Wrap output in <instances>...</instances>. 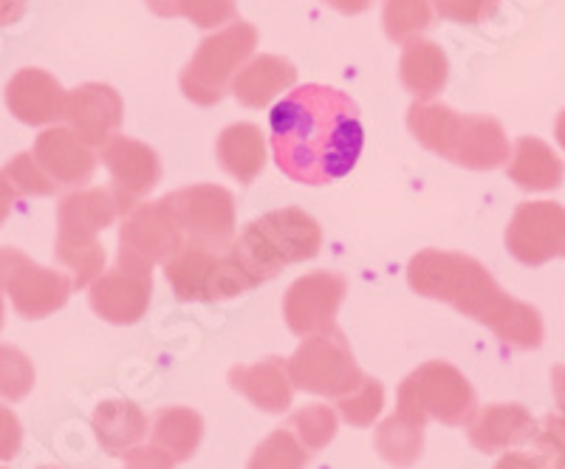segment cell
Segmentation results:
<instances>
[{
  "instance_id": "cell-27",
  "label": "cell",
  "mask_w": 565,
  "mask_h": 469,
  "mask_svg": "<svg viewBox=\"0 0 565 469\" xmlns=\"http://www.w3.org/2000/svg\"><path fill=\"white\" fill-rule=\"evenodd\" d=\"M424 425L427 418L416 416V413L398 411L393 416H387L380 427H376V436H373V444L380 456L385 458L393 467H413V463L422 458L424 450Z\"/></svg>"
},
{
  "instance_id": "cell-12",
  "label": "cell",
  "mask_w": 565,
  "mask_h": 469,
  "mask_svg": "<svg viewBox=\"0 0 565 469\" xmlns=\"http://www.w3.org/2000/svg\"><path fill=\"white\" fill-rule=\"evenodd\" d=\"M181 246H184V232L168 199L134 206L119 230V255H130L150 266L170 260Z\"/></svg>"
},
{
  "instance_id": "cell-21",
  "label": "cell",
  "mask_w": 565,
  "mask_h": 469,
  "mask_svg": "<svg viewBox=\"0 0 565 469\" xmlns=\"http://www.w3.org/2000/svg\"><path fill=\"white\" fill-rule=\"evenodd\" d=\"M450 161L469 170H494L509 161V139L492 116H463Z\"/></svg>"
},
{
  "instance_id": "cell-40",
  "label": "cell",
  "mask_w": 565,
  "mask_h": 469,
  "mask_svg": "<svg viewBox=\"0 0 565 469\" xmlns=\"http://www.w3.org/2000/svg\"><path fill=\"white\" fill-rule=\"evenodd\" d=\"M125 469H173V458L168 452H161L159 447H134L125 452Z\"/></svg>"
},
{
  "instance_id": "cell-48",
  "label": "cell",
  "mask_w": 565,
  "mask_h": 469,
  "mask_svg": "<svg viewBox=\"0 0 565 469\" xmlns=\"http://www.w3.org/2000/svg\"><path fill=\"white\" fill-rule=\"evenodd\" d=\"M0 328H3V286H0Z\"/></svg>"
},
{
  "instance_id": "cell-20",
  "label": "cell",
  "mask_w": 565,
  "mask_h": 469,
  "mask_svg": "<svg viewBox=\"0 0 565 469\" xmlns=\"http://www.w3.org/2000/svg\"><path fill=\"white\" fill-rule=\"evenodd\" d=\"M297 68L286 57L277 54H260V57L244 63L235 79H232V94L246 108H266L271 99H277L282 90L295 88Z\"/></svg>"
},
{
  "instance_id": "cell-7",
  "label": "cell",
  "mask_w": 565,
  "mask_h": 469,
  "mask_svg": "<svg viewBox=\"0 0 565 469\" xmlns=\"http://www.w3.org/2000/svg\"><path fill=\"white\" fill-rule=\"evenodd\" d=\"M0 286L12 297V306L26 320H43L68 302L74 277L32 264L14 246L0 249Z\"/></svg>"
},
{
  "instance_id": "cell-45",
  "label": "cell",
  "mask_w": 565,
  "mask_h": 469,
  "mask_svg": "<svg viewBox=\"0 0 565 469\" xmlns=\"http://www.w3.org/2000/svg\"><path fill=\"white\" fill-rule=\"evenodd\" d=\"M328 7H334V9H340L342 14H360V12H365L367 7H371L373 0H326Z\"/></svg>"
},
{
  "instance_id": "cell-43",
  "label": "cell",
  "mask_w": 565,
  "mask_h": 469,
  "mask_svg": "<svg viewBox=\"0 0 565 469\" xmlns=\"http://www.w3.org/2000/svg\"><path fill=\"white\" fill-rule=\"evenodd\" d=\"M14 201H18V193H14L12 184L0 175V226H3V221L9 218V213H12Z\"/></svg>"
},
{
  "instance_id": "cell-33",
  "label": "cell",
  "mask_w": 565,
  "mask_h": 469,
  "mask_svg": "<svg viewBox=\"0 0 565 469\" xmlns=\"http://www.w3.org/2000/svg\"><path fill=\"white\" fill-rule=\"evenodd\" d=\"M382 405H385V387L373 376H362L360 385L353 387L351 393L337 398L342 418L353 427H371L373 418L382 413Z\"/></svg>"
},
{
  "instance_id": "cell-49",
  "label": "cell",
  "mask_w": 565,
  "mask_h": 469,
  "mask_svg": "<svg viewBox=\"0 0 565 469\" xmlns=\"http://www.w3.org/2000/svg\"><path fill=\"white\" fill-rule=\"evenodd\" d=\"M40 469H60V467H40Z\"/></svg>"
},
{
  "instance_id": "cell-35",
  "label": "cell",
  "mask_w": 565,
  "mask_h": 469,
  "mask_svg": "<svg viewBox=\"0 0 565 469\" xmlns=\"http://www.w3.org/2000/svg\"><path fill=\"white\" fill-rule=\"evenodd\" d=\"M0 175L12 184L18 195H52L57 190V184L43 173V168L34 161L32 153L14 156L9 164H3Z\"/></svg>"
},
{
  "instance_id": "cell-26",
  "label": "cell",
  "mask_w": 565,
  "mask_h": 469,
  "mask_svg": "<svg viewBox=\"0 0 565 469\" xmlns=\"http://www.w3.org/2000/svg\"><path fill=\"white\" fill-rule=\"evenodd\" d=\"M218 252L199 244H184L170 260H164V277L173 286L179 300H206L210 302L212 271H215Z\"/></svg>"
},
{
  "instance_id": "cell-8",
  "label": "cell",
  "mask_w": 565,
  "mask_h": 469,
  "mask_svg": "<svg viewBox=\"0 0 565 469\" xmlns=\"http://www.w3.org/2000/svg\"><path fill=\"white\" fill-rule=\"evenodd\" d=\"M190 244L224 252L235 238V199L230 190L215 184L184 186L164 195Z\"/></svg>"
},
{
  "instance_id": "cell-25",
  "label": "cell",
  "mask_w": 565,
  "mask_h": 469,
  "mask_svg": "<svg viewBox=\"0 0 565 469\" xmlns=\"http://www.w3.org/2000/svg\"><path fill=\"white\" fill-rule=\"evenodd\" d=\"M215 153H218L221 168L226 173L235 175L241 184H252L266 164L264 134L252 122L230 125V128L221 130Z\"/></svg>"
},
{
  "instance_id": "cell-10",
  "label": "cell",
  "mask_w": 565,
  "mask_h": 469,
  "mask_svg": "<svg viewBox=\"0 0 565 469\" xmlns=\"http://www.w3.org/2000/svg\"><path fill=\"white\" fill-rule=\"evenodd\" d=\"M507 246L526 266L565 257V206L554 201H526L518 206L509 221Z\"/></svg>"
},
{
  "instance_id": "cell-16",
  "label": "cell",
  "mask_w": 565,
  "mask_h": 469,
  "mask_svg": "<svg viewBox=\"0 0 565 469\" xmlns=\"http://www.w3.org/2000/svg\"><path fill=\"white\" fill-rule=\"evenodd\" d=\"M43 173L63 186H77L94 175L97 156L90 153L88 145L68 128H49L38 136L32 150Z\"/></svg>"
},
{
  "instance_id": "cell-18",
  "label": "cell",
  "mask_w": 565,
  "mask_h": 469,
  "mask_svg": "<svg viewBox=\"0 0 565 469\" xmlns=\"http://www.w3.org/2000/svg\"><path fill=\"white\" fill-rule=\"evenodd\" d=\"M271 249L280 255L286 266L300 264V260H311L320 255L322 232L320 224L311 218L309 213H302L297 206H286V210H275V213L264 215L255 221Z\"/></svg>"
},
{
  "instance_id": "cell-6",
  "label": "cell",
  "mask_w": 565,
  "mask_h": 469,
  "mask_svg": "<svg viewBox=\"0 0 565 469\" xmlns=\"http://www.w3.org/2000/svg\"><path fill=\"white\" fill-rule=\"evenodd\" d=\"M286 367H289L291 385L328 398H342L365 376L353 360L351 345L340 328H328L322 334L306 337V342L291 354Z\"/></svg>"
},
{
  "instance_id": "cell-9",
  "label": "cell",
  "mask_w": 565,
  "mask_h": 469,
  "mask_svg": "<svg viewBox=\"0 0 565 469\" xmlns=\"http://www.w3.org/2000/svg\"><path fill=\"white\" fill-rule=\"evenodd\" d=\"M153 291V266L119 255L116 266L90 284V309L114 326H134L145 317Z\"/></svg>"
},
{
  "instance_id": "cell-41",
  "label": "cell",
  "mask_w": 565,
  "mask_h": 469,
  "mask_svg": "<svg viewBox=\"0 0 565 469\" xmlns=\"http://www.w3.org/2000/svg\"><path fill=\"white\" fill-rule=\"evenodd\" d=\"M494 469H548L546 458H532V456H523V452H509L498 461Z\"/></svg>"
},
{
  "instance_id": "cell-23",
  "label": "cell",
  "mask_w": 565,
  "mask_h": 469,
  "mask_svg": "<svg viewBox=\"0 0 565 469\" xmlns=\"http://www.w3.org/2000/svg\"><path fill=\"white\" fill-rule=\"evenodd\" d=\"M509 179L523 190L532 193H546V190H557L563 184L565 164L546 142H540L534 136H523L514 145V153L507 164Z\"/></svg>"
},
{
  "instance_id": "cell-4",
  "label": "cell",
  "mask_w": 565,
  "mask_h": 469,
  "mask_svg": "<svg viewBox=\"0 0 565 469\" xmlns=\"http://www.w3.org/2000/svg\"><path fill=\"white\" fill-rule=\"evenodd\" d=\"M257 45V29L246 20H232L218 34L206 38L181 74V90L195 105H215L224 99L235 74L244 68Z\"/></svg>"
},
{
  "instance_id": "cell-24",
  "label": "cell",
  "mask_w": 565,
  "mask_h": 469,
  "mask_svg": "<svg viewBox=\"0 0 565 469\" xmlns=\"http://www.w3.org/2000/svg\"><path fill=\"white\" fill-rule=\"evenodd\" d=\"M398 72H402V83H405V88L411 90L413 97H418L422 103H430L447 85L450 63H447V54L436 43L416 38L405 43Z\"/></svg>"
},
{
  "instance_id": "cell-2",
  "label": "cell",
  "mask_w": 565,
  "mask_h": 469,
  "mask_svg": "<svg viewBox=\"0 0 565 469\" xmlns=\"http://www.w3.org/2000/svg\"><path fill=\"white\" fill-rule=\"evenodd\" d=\"M407 280L422 297L456 306L463 317L483 322L503 345L534 351L543 345V317L529 302L509 297L476 257L424 249L407 266Z\"/></svg>"
},
{
  "instance_id": "cell-42",
  "label": "cell",
  "mask_w": 565,
  "mask_h": 469,
  "mask_svg": "<svg viewBox=\"0 0 565 469\" xmlns=\"http://www.w3.org/2000/svg\"><path fill=\"white\" fill-rule=\"evenodd\" d=\"M26 0H0V26H9L23 14Z\"/></svg>"
},
{
  "instance_id": "cell-34",
  "label": "cell",
  "mask_w": 565,
  "mask_h": 469,
  "mask_svg": "<svg viewBox=\"0 0 565 469\" xmlns=\"http://www.w3.org/2000/svg\"><path fill=\"white\" fill-rule=\"evenodd\" d=\"M34 387V365L23 351L12 345H0V396L7 402L26 398Z\"/></svg>"
},
{
  "instance_id": "cell-19",
  "label": "cell",
  "mask_w": 565,
  "mask_h": 469,
  "mask_svg": "<svg viewBox=\"0 0 565 469\" xmlns=\"http://www.w3.org/2000/svg\"><path fill=\"white\" fill-rule=\"evenodd\" d=\"M230 385L266 413H286L291 407V396H295L289 367L280 356H269L255 365L232 367Z\"/></svg>"
},
{
  "instance_id": "cell-5",
  "label": "cell",
  "mask_w": 565,
  "mask_h": 469,
  "mask_svg": "<svg viewBox=\"0 0 565 469\" xmlns=\"http://www.w3.org/2000/svg\"><path fill=\"white\" fill-rule=\"evenodd\" d=\"M398 411L416 413L422 418H438L441 425L461 427L476 416V387L444 360L424 362L422 367L398 385Z\"/></svg>"
},
{
  "instance_id": "cell-28",
  "label": "cell",
  "mask_w": 565,
  "mask_h": 469,
  "mask_svg": "<svg viewBox=\"0 0 565 469\" xmlns=\"http://www.w3.org/2000/svg\"><path fill=\"white\" fill-rule=\"evenodd\" d=\"M461 114H456L452 108L438 103H422V99H418V103L411 105V110H407V128H411V134L416 136L424 148L444 156V159H450L452 156L458 134H461Z\"/></svg>"
},
{
  "instance_id": "cell-44",
  "label": "cell",
  "mask_w": 565,
  "mask_h": 469,
  "mask_svg": "<svg viewBox=\"0 0 565 469\" xmlns=\"http://www.w3.org/2000/svg\"><path fill=\"white\" fill-rule=\"evenodd\" d=\"M552 387H554V398H557L559 413L565 416V365H557L552 371Z\"/></svg>"
},
{
  "instance_id": "cell-31",
  "label": "cell",
  "mask_w": 565,
  "mask_h": 469,
  "mask_svg": "<svg viewBox=\"0 0 565 469\" xmlns=\"http://www.w3.org/2000/svg\"><path fill=\"white\" fill-rule=\"evenodd\" d=\"M286 427L309 450V456H315L337 436V413L328 405H306L302 411L291 413Z\"/></svg>"
},
{
  "instance_id": "cell-46",
  "label": "cell",
  "mask_w": 565,
  "mask_h": 469,
  "mask_svg": "<svg viewBox=\"0 0 565 469\" xmlns=\"http://www.w3.org/2000/svg\"><path fill=\"white\" fill-rule=\"evenodd\" d=\"M148 7L161 18H179L181 14V0H148Z\"/></svg>"
},
{
  "instance_id": "cell-3",
  "label": "cell",
  "mask_w": 565,
  "mask_h": 469,
  "mask_svg": "<svg viewBox=\"0 0 565 469\" xmlns=\"http://www.w3.org/2000/svg\"><path fill=\"white\" fill-rule=\"evenodd\" d=\"M119 215L110 190H83L71 193L57 206V260L74 271V289H85L103 275L105 249L97 235Z\"/></svg>"
},
{
  "instance_id": "cell-30",
  "label": "cell",
  "mask_w": 565,
  "mask_h": 469,
  "mask_svg": "<svg viewBox=\"0 0 565 469\" xmlns=\"http://www.w3.org/2000/svg\"><path fill=\"white\" fill-rule=\"evenodd\" d=\"M433 20V0H385V23L387 38L396 43H411Z\"/></svg>"
},
{
  "instance_id": "cell-32",
  "label": "cell",
  "mask_w": 565,
  "mask_h": 469,
  "mask_svg": "<svg viewBox=\"0 0 565 469\" xmlns=\"http://www.w3.org/2000/svg\"><path fill=\"white\" fill-rule=\"evenodd\" d=\"M309 450L297 441L289 427L271 433L252 456L249 469H302L309 463Z\"/></svg>"
},
{
  "instance_id": "cell-38",
  "label": "cell",
  "mask_w": 565,
  "mask_h": 469,
  "mask_svg": "<svg viewBox=\"0 0 565 469\" xmlns=\"http://www.w3.org/2000/svg\"><path fill=\"white\" fill-rule=\"evenodd\" d=\"M534 444L543 456H565V416L563 413H548L543 425L534 433Z\"/></svg>"
},
{
  "instance_id": "cell-1",
  "label": "cell",
  "mask_w": 565,
  "mask_h": 469,
  "mask_svg": "<svg viewBox=\"0 0 565 469\" xmlns=\"http://www.w3.org/2000/svg\"><path fill=\"white\" fill-rule=\"evenodd\" d=\"M271 153L282 175L297 184L345 179L365 148L360 108L331 85L291 88L269 114Z\"/></svg>"
},
{
  "instance_id": "cell-14",
  "label": "cell",
  "mask_w": 565,
  "mask_h": 469,
  "mask_svg": "<svg viewBox=\"0 0 565 469\" xmlns=\"http://www.w3.org/2000/svg\"><path fill=\"white\" fill-rule=\"evenodd\" d=\"M122 97L110 85L85 83L65 97V119L85 145L103 148L122 125Z\"/></svg>"
},
{
  "instance_id": "cell-37",
  "label": "cell",
  "mask_w": 565,
  "mask_h": 469,
  "mask_svg": "<svg viewBox=\"0 0 565 469\" xmlns=\"http://www.w3.org/2000/svg\"><path fill=\"white\" fill-rule=\"evenodd\" d=\"M501 0H433V7L441 18L456 23H481L498 9Z\"/></svg>"
},
{
  "instance_id": "cell-36",
  "label": "cell",
  "mask_w": 565,
  "mask_h": 469,
  "mask_svg": "<svg viewBox=\"0 0 565 469\" xmlns=\"http://www.w3.org/2000/svg\"><path fill=\"white\" fill-rule=\"evenodd\" d=\"M181 14L201 29H218L235 20V0H181Z\"/></svg>"
},
{
  "instance_id": "cell-11",
  "label": "cell",
  "mask_w": 565,
  "mask_h": 469,
  "mask_svg": "<svg viewBox=\"0 0 565 469\" xmlns=\"http://www.w3.org/2000/svg\"><path fill=\"white\" fill-rule=\"evenodd\" d=\"M348 280L337 271H311L289 286L282 297V317L297 337H315L334 328V317L345 300Z\"/></svg>"
},
{
  "instance_id": "cell-17",
  "label": "cell",
  "mask_w": 565,
  "mask_h": 469,
  "mask_svg": "<svg viewBox=\"0 0 565 469\" xmlns=\"http://www.w3.org/2000/svg\"><path fill=\"white\" fill-rule=\"evenodd\" d=\"M537 422L523 405H487L467 422V436L481 452H501L532 441Z\"/></svg>"
},
{
  "instance_id": "cell-13",
  "label": "cell",
  "mask_w": 565,
  "mask_h": 469,
  "mask_svg": "<svg viewBox=\"0 0 565 469\" xmlns=\"http://www.w3.org/2000/svg\"><path fill=\"white\" fill-rule=\"evenodd\" d=\"M103 164L110 170L114 179V199L119 204V213H130L141 199L159 184L161 161L153 148L136 142L130 136H119L103 145Z\"/></svg>"
},
{
  "instance_id": "cell-22",
  "label": "cell",
  "mask_w": 565,
  "mask_h": 469,
  "mask_svg": "<svg viewBox=\"0 0 565 469\" xmlns=\"http://www.w3.org/2000/svg\"><path fill=\"white\" fill-rule=\"evenodd\" d=\"M94 433L108 456L122 458L148 436V416L130 398H108L94 411Z\"/></svg>"
},
{
  "instance_id": "cell-39",
  "label": "cell",
  "mask_w": 565,
  "mask_h": 469,
  "mask_svg": "<svg viewBox=\"0 0 565 469\" xmlns=\"http://www.w3.org/2000/svg\"><path fill=\"white\" fill-rule=\"evenodd\" d=\"M20 444H23L20 418L14 416L12 407L0 405V461H9V458L18 456Z\"/></svg>"
},
{
  "instance_id": "cell-29",
  "label": "cell",
  "mask_w": 565,
  "mask_h": 469,
  "mask_svg": "<svg viewBox=\"0 0 565 469\" xmlns=\"http://www.w3.org/2000/svg\"><path fill=\"white\" fill-rule=\"evenodd\" d=\"M204 422L190 407H161L153 416V447L168 452L173 461H186L199 450Z\"/></svg>"
},
{
  "instance_id": "cell-15",
  "label": "cell",
  "mask_w": 565,
  "mask_h": 469,
  "mask_svg": "<svg viewBox=\"0 0 565 469\" xmlns=\"http://www.w3.org/2000/svg\"><path fill=\"white\" fill-rule=\"evenodd\" d=\"M63 85L43 68H20L7 85V105L23 125H52L65 116Z\"/></svg>"
},
{
  "instance_id": "cell-47",
  "label": "cell",
  "mask_w": 565,
  "mask_h": 469,
  "mask_svg": "<svg viewBox=\"0 0 565 469\" xmlns=\"http://www.w3.org/2000/svg\"><path fill=\"white\" fill-rule=\"evenodd\" d=\"M554 139H557V145H559V148L565 150V108L559 110L557 122H554Z\"/></svg>"
}]
</instances>
